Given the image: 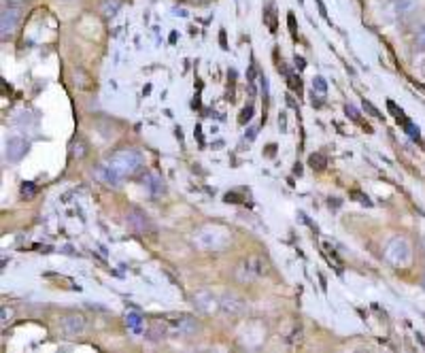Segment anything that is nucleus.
<instances>
[{
    "label": "nucleus",
    "instance_id": "nucleus-30",
    "mask_svg": "<svg viewBox=\"0 0 425 353\" xmlns=\"http://www.w3.org/2000/svg\"><path fill=\"white\" fill-rule=\"evenodd\" d=\"M278 128H281L283 132H285V128H288V122H285V115H283V113L278 115Z\"/></svg>",
    "mask_w": 425,
    "mask_h": 353
},
{
    "label": "nucleus",
    "instance_id": "nucleus-32",
    "mask_svg": "<svg viewBox=\"0 0 425 353\" xmlns=\"http://www.w3.org/2000/svg\"><path fill=\"white\" fill-rule=\"evenodd\" d=\"M274 149H276V147H274V145H270V147H268V156H274Z\"/></svg>",
    "mask_w": 425,
    "mask_h": 353
},
{
    "label": "nucleus",
    "instance_id": "nucleus-28",
    "mask_svg": "<svg viewBox=\"0 0 425 353\" xmlns=\"http://www.w3.org/2000/svg\"><path fill=\"white\" fill-rule=\"evenodd\" d=\"M11 317H13V311L11 309H3V324H7V322H11Z\"/></svg>",
    "mask_w": 425,
    "mask_h": 353
},
{
    "label": "nucleus",
    "instance_id": "nucleus-13",
    "mask_svg": "<svg viewBox=\"0 0 425 353\" xmlns=\"http://www.w3.org/2000/svg\"><path fill=\"white\" fill-rule=\"evenodd\" d=\"M124 5V0H102V5H100V13L104 17H113Z\"/></svg>",
    "mask_w": 425,
    "mask_h": 353
},
{
    "label": "nucleus",
    "instance_id": "nucleus-26",
    "mask_svg": "<svg viewBox=\"0 0 425 353\" xmlns=\"http://www.w3.org/2000/svg\"><path fill=\"white\" fill-rule=\"evenodd\" d=\"M288 24H290V30H292V37L296 39V32H298V28H296V17H294V13H290V15H288Z\"/></svg>",
    "mask_w": 425,
    "mask_h": 353
},
{
    "label": "nucleus",
    "instance_id": "nucleus-16",
    "mask_svg": "<svg viewBox=\"0 0 425 353\" xmlns=\"http://www.w3.org/2000/svg\"><path fill=\"white\" fill-rule=\"evenodd\" d=\"M415 49L417 51H425V24L415 34Z\"/></svg>",
    "mask_w": 425,
    "mask_h": 353
},
{
    "label": "nucleus",
    "instance_id": "nucleus-27",
    "mask_svg": "<svg viewBox=\"0 0 425 353\" xmlns=\"http://www.w3.org/2000/svg\"><path fill=\"white\" fill-rule=\"evenodd\" d=\"M317 7H319V13H322V17L328 19V9H326V5H324V0H317Z\"/></svg>",
    "mask_w": 425,
    "mask_h": 353
},
{
    "label": "nucleus",
    "instance_id": "nucleus-7",
    "mask_svg": "<svg viewBox=\"0 0 425 353\" xmlns=\"http://www.w3.org/2000/svg\"><path fill=\"white\" fill-rule=\"evenodd\" d=\"M92 174H94V179L98 181V183H104V186H111V188H117L119 186V181H122V176L109 166V164H98L94 170H92Z\"/></svg>",
    "mask_w": 425,
    "mask_h": 353
},
{
    "label": "nucleus",
    "instance_id": "nucleus-33",
    "mask_svg": "<svg viewBox=\"0 0 425 353\" xmlns=\"http://www.w3.org/2000/svg\"><path fill=\"white\" fill-rule=\"evenodd\" d=\"M298 3H300V5H302V3H304V0H298Z\"/></svg>",
    "mask_w": 425,
    "mask_h": 353
},
{
    "label": "nucleus",
    "instance_id": "nucleus-11",
    "mask_svg": "<svg viewBox=\"0 0 425 353\" xmlns=\"http://www.w3.org/2000/svg\"><path fill=\"white\" fill-rule=\"evenodd\" d=\"M419 7V0H394V13L396 17H406Z\"/></svg>",
    "mask_w": 425,
    "mask_h": 353
},
{
    "label": "nucleus",
    "instance_id": "nucleus-23",
    "mask_svg": "<svg viewBox=\"0 0 425 353\" xmlns=\"http://www.w3.org/2000/svg\"><path fill=\"white\" fill-rule=\"evenodd\" d=\"M149 334H151V338H160V336H164V334H166V328H164V326H160V324L156 322Z\"/></svg>",
    "mask_w": 425,
    "mask_h": 353
},
{
    "label": "nucleus",
    "instance_id": "nucleus-20",
    "mask_svg": "<svg viewBox=\"0 0 425 353\" xmlns=\"http://www.w3.org/2000/svg\"><path fill=\"white\" fill-rule=\"evenodd\" d=\"M251 117H253V104H249V107H244V109H242L238 122H240V124H247V122H251Z\"/></svg>",
    "mask_w": 425,
    "mask_h": 353
},
{
    "label": "nucleus",
    "instance_id": "nucleus-6",
    "mask_svg": "<svg viewBox=\"0 0 425 353\" xmlns=\"http://www.w3.org/2000/svg\"><path fill=\"white\" fill-rule=\"evenodd\" d=\"M22 13L17 7H5L3 9V15H0V30H3V39L11 37L17 28V22H19Z\"/></svg>",
    "mask_w": 425,
    "mask_h": 353
},
{
    "label": "nucleus",
    "instance_id": "nucleus-31",
    "mask_svg": "<svg viewBox=\"0 0 425 353\" xmlns=\"http://www.w3.org/2000/svg\"><path fill=\"white\" fill-rule=\"evenodd\" d=\"M353 196H356V198H358V200H360V202H364V204H370V200H368V198H366V196H362V194H360V192H353Z\"/></svg>",
    "mask_w": 425,
    "mask_h": 353
},
{
    "label": "nucleus",
    "instance_id": "nucleus-2",
    "mask_svg": "<svg viewBox=\"0 0 425 353\" xmlns=\"http://www.w3.org/2000/svg\"><path fill=\"white\" fill-rule=\"evenodd\" d=\"M383 256L392 266H406L410 260V245L404 236H394L385 245Z\"/></svg>",
    "mask_w": 425,
    "mask_h": 353
},
{
    "label": "nucleus",
    "instance_id": "nucleus-15",
    "mask_svg": "<svg viewBox=\"0 0 425 353\" xmlns=\"http://www.w3.org/2000/svg\"><path fill=\"white\" fill-rule=\"evenodd\" d=\"M344 113H347V115H349V117H351L353 122H358V124H362V126H364V128H366V130L370 132V126L362 122V117H360V111H358L356 107H353V104H347V107H344Z\"/></svg>",
    "mask_w": 425,
    "mask_h": 353
},
{
    "label": "nucleus",
    "instance_id": "nucleus-10",
    "mask_svg": "<svg viewBox=\"0 0 425 353\" xmlns=\"http://www.w3.org/2000/svg\"><path fill=\"white\" fill-rule=\"evenodd\" d=\"M222 309H224L226 313H230V315H238V313L244 311V302H242L240 298L232 296V294H226V296L222 298Z\"/></svg>",
    "mask_w": 425,
    "mask_h": 353
},
{
    "label": "nucleus",
    "instance_id": "nucleus-21",
    "mask_svg": "<svg viewBox=\"0 0 425 353\" xmlns=\"http://www.w3.org/2000/svg\"><path fill=\"white\" fill-rule=\"evenodd\" d=\"M34 194H37V188H34V183L26 181V183L22 186V198H32Z\"/></svg>",
    "mask_w": 425,
    "mask_h": 353
},
{
    "label": "nucleus",
    "instance_id": "nucleus-19",
    "mask_svg": "<svg viewBox=\"0 0 425 353\" xmlns=\"http://www.w3.org/2000/svg\"><path fill=\"white\" fill-rule=\"evenodd\" d=\"M288 81H290V88H292V92H296V94H302V81H300V77H296V75L288 73Z\"/></svg>",
    "mask_w": 425,
    "mask_h": 353
},
{
    "label": "nucleus",
    "instance_id": "nucleus-8",
    "mask_svg": "<svg viewBox=\"0 0 425 353\" xmlns=\"http://www.w3.org/2000/svg\"><path fill=\"white\" fill-rule=\"evenodd\" d=\"M194 304H196V309H200L206 315L217 313V309L222 306V302L215 296H212L210 292H206V290H200V292L194 294Z\"/></svg>",
    "mask_w": 425,
    "mask_h": 353
},
{
    "label": "nucleus",
    "instance_id": "nucleus-1",
    "mask_svg": "<svg viewBox=\"0 0 425 353\" xmlns=\"http://www.w3.org/2000/svg\"><path fill=\"white\" fill-rule=\"evenodd\" d=\"M106 164L124 179V176H134L143 168V156L136 149H117L106 158Z\"/></svg>",
    "mask_w": 425,
    "mask_h": 353
},
{
    "label": "nucleus",
    "instance_id": "nucleus-22",
    "mask_svg": "<svg viewBox=\"0 0 425 353\" xmlns=\"http://www.w3.org/2000/svg\"><path fill=\"white\" fill-rule=\"evenodd\" d=\"M402 124H404V128H406V132H408L410 138H419V128H415V126H412L408 120H404V117H402Z\"/></svg>",
    "mask_w": 425,
    "mask_h": 353
},
{
    "label": "nucleus",
    "instance_id": "nucleus-14",
    "mask_svg": "<svg viewBox=\"0 0 425 353\" xmlns=\"http://www.w3.org/2000/svg\"><path fill=\"white\" fill-rule=\"evenodd\" d=\"M308 166L315 168V170H324V168L328 166V160H326L324 154H312V156L308 158Z\"/></svg>",
    "mask_w": 425,
    "mask_h": 353
},
{
    "label": "nucleus",
    "instance_id": "nucleus-17",
    "mask_svg": "<svg viewBox=\"0 0 425 353\" xmlns=\"http://www.w3.org/2000/svg\"><path fill=\"white\" fill-rule=\"evenodd\" d=\"M312 92L326 96V92H328V83H326L324 77H315V79H312Z\"/></svg>",
    "mask_w": 425,
    "mask_h": 353
},
{
    "label": "nucleus",
    "instance_id": "nucleus-18",
    "mask_svg": "<svg viewBox=\"0 0 425 353\" xmlns=\"http://www.w3.org/2000/svg\"><path fill=\"white\" fill-rule=\"evenodd\" d=\"M264 19L268 22L270 32H276V15H274V7H272V5H270V7H268V11L264 13Z\"/></svg>",
    "mask_w": 425,
    "mask_h": 353
},
{
    "label": "nucleus",
    "instance_id": "nucleus-34",
    "mask_svg": "<svg viewBox=\"0 0 425 353\" xmlns=\"http://www.w3.org/2000/svg\"><path fill=\"white\" fill-rule=\"evenodd\" d=\"M423 288H425V279H423Z\"/></svg>",
    "mask_w": 425,
    "mask_h": 353
},
{
    "label": "nucleus",
    "instance_id": "nucleus-25",
    "mask_svg": "<svg viewBox=\"0 0 425 353\" xmlns=\"http://www.w3.org/2000/svg\"><path fill=\"white\" fill-rule=\"evenodd\" d=\"M126 322H128V326H130V328L138 330V324H140V317H138V315H128V320H126Z\"/></svg>",
    "mask_w": 425,
    "mask_h": 353
},
{
    "label": "nucleus",
    "instance_id": "nucleus-12",
    "mask_svg": "<svg viewBox=\"0 0 425 353\" xmlns=\"http://www.w3.org/2000/svg\"><path fill=\"white\" fill-rule=\"evenodd\" d=\"M145 186H147V190H149L153 196H160V194L166 192V186H164V181H162V176H158V174H153V172L145 176Z\"/></svg>",
    "mask_w": 425,
    "mask_h": 353
},
{
    "label": "nucleus",
    "instance_id": "nucleus-3",
    "mask_svg": "<svg viewBox=\"0 0 425 353\" xmlns=\"http://www.w3.org/2000/svg\"><path fill=\"white\" fill-rule=\"evenodd\" d=\"M126 222H128V226H130L136 234H151V232H156V226H153L151 217L145 213L143 208H138V206H130V208H128Z\"/></svg>",
    "mask_w": 425,
    "mask_h": 353
},
{
    "label": "nucleus",
    "instance_id": "nucleus-5",
    "mask_svg": "<svg viewBox=\"0 0 425 353\" xmlns=\"http://www.w3.org/2000/svg\"><path fill=\"white\" fill-rule=\"evenodd\" d=\"M28 149H30L28 140H24V138H19V136H13V138L7 140V145H5V158H7L9 162H19V160L28 154Z\"/></svg>",
    "mask_w": 425,
    "mask_h": 353
},
{
    "label": "nucleus",
    "instance_id": "nucleus-9",
    "mask_svg": "<svg viewBox=\"0 0 425 353\" xmlns=\"http://www.w3.org/2000/svg\"><path fill=\"white\" fill-rule=\"evenodd\" d=\"M172 326L179 330V334H183V336H192V334H196L200 330V324L194 320V317H190V315L176 317V320L172 322Z\"/></svg>",
    "mask_w": 425,
    "mask_h": 353
},
{
    "label": "nucleus",
    "instance_id": "nucleus-4",
    "mask_svg": "<svg viewBox=\"0 0 425 353\" xmlns=\"http://www.w3.org/2000/svg\"><path fill=\"white\" fill-rule=\"evenodd\" d=\"M88 328V322H85V317L81 313H68L64 315L62 320H60V330L66 338H77L85 332Z\"/></svg>",
    "mask_w": 425,
    "mask_h": 353
},
{
    "label": "nucleus",
    "instance_id": "nucleus-24",
    "mask_svg": "<svg viewBox=\"0 0 425 353\" xmlns=\"http://www.w3.org/2000/svg\"><path fill=\"white\" fill-rule=\"evenodd\" d=\"M364 109H366V111H368L370 115H374V117H383V115H381V111H378V109L374 107L372 102H368L366 98H364Z\"/></svg>",
    "mask_w": 425,
    "mask_h": 353
},
{
    "label": "nucleus",
    "instance_id": "nucleus-29",
    "mask_svg": "<svg viewBox=\"0 0 425 353\" xmlns=\"http://www.w3.org/2000/svg\"><path fill=\"white\" fill-rule=\"evenodd\" d=\"M294 62H296V68H298V70H304V68H306V62H304V58L296 56V58H294Z\"/></svg>",
    "mask_w": 425,
    "mask_h": 353
}]
</instances>
